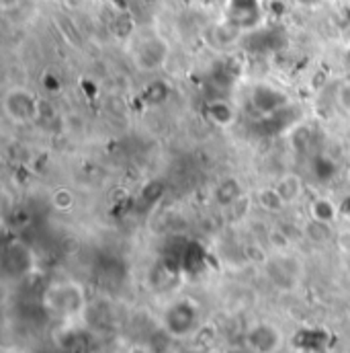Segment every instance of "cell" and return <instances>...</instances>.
Wrapping results in <instances>:
<instances>
[{
    "label": "cell",
    "instance_id": "2e32d148",
    "mask_svg": "<svg viewBox=\"0 0 350 353\" xmlns=\"http://www.w3.org/2000/svg\"><path fill=\"white\" fill-rule=\"evenodd\" d=\"M334 99H336V105H338L344 113H350V81L338 85Z\"/></svg>",
    "mask_w": 350,
    "mask_h": 353
},
{
    "label": "cell",
    "instance_id": "4fadbf2b",
    "mask_svg": "<svg viewBox=\"0 0 350 353\" xmlns=\"http://www.w3.org/2000/svg\"><path fill=\"white\" fill-rule=\"evenodd\" d=\"M256 203L261 205L263 212H268V214H276V212H281L283 208H287L285 201L281 199V195L276 193V189H274L272 185H270V187H264V189H259V193H256Z\"/></svg>",
    "mask_w": 350,
    "mask_h": 353
},
{
    "label": "cell",
    "instance_id": "30bf717a",
    "mask_svg": "<svg viewBox=\"0 0 350 353\" xmlns=\"http://www.w3.org/2000/svg\"><path fill=\"white\" fill-rule=\"evenodd\" d=\"M205 115L219 130H230L238 121V109L230 101H223V99L209 101L205 107Z\"/></svg>",
    "mask_w": 350,
    "mask_h": 353
},
{
    "label": "cell",
    "instance_id": "d6986e66",
    "mask_svg": "<svg viewBox=\"0 0 350 353\" xmlns=\"http://www.w3.org/2000/svg\"><path fill=\"white\" fill-rule=\"evenodd\" d=\"M19 2H21V0H0V8H2V10H10V8H14Z\"/></svg>",
    "mask_w": 350,
    "mask_h": 353
},
{
    "label": "cell",
    "instance_id": "7c38bea8",
    "mask_svg": "<svg viewBox=\"0 0 350 353\" xmlns=\"http://www.w3.org/2000/svg\"><path fill=\"white\" fill-rule=\"evenodd\" d=\"M272 187L276 189L285 205H293L305 195V183L297 173H283L272 183Z\"/></svg>",
    "mask_w": 350,
    "mask_h": 353
},
{
    "label": "cell",
    "instance_id": "277c9868",
    "mask_svg": "<svg viewBox=\"0 0 350 353\" xmlns=\"http://www.w3.org/2000/svg\"><path fill=\"white\" fill-rule=\"evenodd\" d=\"M168 52H171V48H168L166 39H162V37L156 35V33H150V35L142 37V39L135 43L133 60H135V66H138L140 70L154 72V70H160V68L166 64Z\"/></svg>",
    "mask_w": 350,
    "mask_h": 353
},
{
    "label": "cell",
    "instance_id": "6da1fadb",
    "mask_svg": "<svg viewBox=\"0 0 350 353\" xmlns=\"http://www.w3.org/2000/svg\"><path fill=\"white\" fill-rule=\"evenodd\" d=\"M2 113L12 125H31L41 115V99L35 90L14 85L2 94Z\"/></svg>",
    "mask_w": 350,
    "mask_h": 353
},
{
    "label": "cell",
    "instance_id": "8fae6325",
    "mask_svg": "<svg viewBox=\"0 0 350 353\" xmlns=\"http://www.w3.org/2000/svg\"><path fill=\"white\" fill-rule=\"evenodd\" d=\"M242 195H244V185L238 176L234 175L219 179L213 189V199L221 208H232L236 201L242 199Z\"/></svg>",
    "mask_w": 350,
    "mask_h": 353
},
{
    "label": "cell",
    "instance_id": "52a82bcc",
    "mask_svg": "<svg viewBox=\"0 0 350 353\" xmlns=\"http://www.w3.org/2000/svg\"><path fill=\"white\" fill-rule=\"evenodd\" d=\"M250 105L261 115H276V113H281L283 109H287L291 105V99L283 88L263 83V85H256L252 88Z\"/></svg>",
    "mask_w": 350,
    "mask_h": 353
},
{
    "label": "cell",
    "instance_id": "5bb4252c",
    "mask_svg": "<svg viewBox=\"0 0 350 353\" xmlns=\"http://www.w3.org/2000/svg\"><path fill=\"white\" fill-rule=\"evenodd\" d=\"M305 234H307V239L314 241V243H326V241L332 236V226H330V224L316 222V220H309L307 226H305Z\"/></svg>",
    "mask_w": 350,
    "mask_h": 353
},
{
    "label": "cell",
    "instance_id": "3957f363",
    "mask_svg": "<svg viewBox=\"0 0 350 353\" xmlns=\"http://www.w3.org/2000/svg\"><path fill=\"white\" fill-rule=\"evenodd\" d=\"M199 323H201L199 306L188 298L171 302L162 312V329L175 339L190 337L199 329Z\"/></svg>",
    "mask_w": 350,
    "mask_h": 353
},
{
    "label": "cell",
    "instance_id": "7a4b0ae2",
    "mask_svg": "<svg viewBox=\"0 0 350 353\" xmlns=\"http://www.w3.org/2000/svg\"><path fill=\"white\" fill-rule=\"evenodd\" d=\"M85 304H87L85 288L78 285L76 281L54 283L43 294L45 310L56 314V316H62V319H70V316L80 314L85 310Z\"/></svg>",
    "mask_w": 350,
    "mask_h": 353
},
{
    "label": "cell",
    "instance_id": "9c48e42d",
    "mask_svg": "<svg viewBox=\"0 0 350 353\" xmlns=\"http://www.w3.org/2000/svg\"><path fill=\"white\" fill-rule=\"evenodd\" d=\"M307 212H309V220L334 226L338 222L340 214H342V208L328 195H316V197L309 199Z\"/></svg>",
    "mask_w": 350,
    "mask_h": 353
},
{
    "label": "cell",
    "instance_id": "ac0fdd59",
    "mask_svg": "<svg viewBox=\"0 0 350 353\" xmlns=\"http://www.w3.org/2000/svg\"><path fill=\"white\" fill-rule=\"evenodd\" d=\"M328 0H291L293 6L297 8H303V10H316V8H322Z\"/></svg>",
    "mask_w": 350,
    "mask_h": 353
},
{
    "label": "cell",
    "instance_id": "5b68a950",
    "mask_svg": "<svg viewBox=\"0 0 350 353\" xmlns=\"http://www.w3.org/2000/svg\"><path fill=\"white\" fill-rule=\"evenodd\" d=\"M244 341L252 353H278L285 345V335L278 325L270 321H261L248 327Z\"/></svg>",
    "mask_w": 350,
    "mask_h": 353
},
{
    "label": "cell",
    "instance_id": "8992f818",
    "mask_svg": "<svg viewBox=\"0 0 350 353\" xmlns=\"http://www.w3.org/2000/svg\"><path fill=\"white\" fill-rule=\"evenodd\" d=\"M226 14L236 29H256L263 21V0H226Z\"/></svg>",
    "mask_w": 350,
    "mask_h": 353
},
{
    "label": "cell",
    "instance_id": "e0dca14e",
    "mask_svg": "<svg viewBox=\"0 0 350 353\" xmlns=\"http://www.w3.org/2000/svg\"><path fill=\"white\" fill-rule=\"evenodd\" d=\"M334 239H336V247H338V249H340L342 253L350 255V228L338 230Z\"/></svg>",
    "mask_w": 350,
    "mask_h": 353
},
{
    "label": "cell",
    "instance_id": "ba28073f",
    "mask_svg": "<svg viewBox=\"0 0 350 353\" xmlns=\"http://www.w3.org/2000/svg\"><path fill=\"white\" fill-rule=\"evenodd\" d=\"M35 265V257H33V251L21 243V241H14L6 247L4 251V271L12 277H23L25 273H29Z\"/></svg>",
    "mask_w": 350,
    "mask_h": 353
},
{
    "label": "cell",
    "instance_id": "9a60e30c",
    "mask_svg": "<svg viewBox=\"0 0 350 353\" xmlns=\"http://www.w3.org/2000/svg\"><path fill=\"white\" fill-rule=\"evenodd\" d=\"M52 203H54L56 210L66 212V210H70L74 205V193L70 189H66V187H60V189H56L52 193Z\"/></svg>",
    "mask_w": 350,
    "mask_h": 353
}]
</instances>
